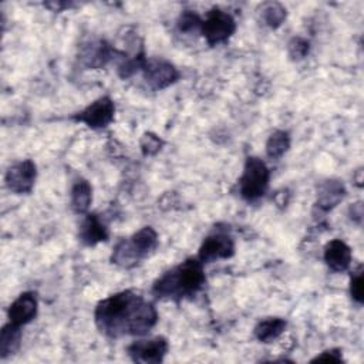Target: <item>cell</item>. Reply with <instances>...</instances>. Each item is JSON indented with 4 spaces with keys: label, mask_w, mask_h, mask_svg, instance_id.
<instances>
[{
    "label": "cell",
    "mask_w": 364,
    "mask_h": 364,
    "mask_svg": "<svg viewBox=\"0 0 364 364\" xmlns=\"http://www.w3.org/2000/svg\"><path fill=\"white\" fill-rule=\"evenodd\" d=\"M324 262L333 272H344L351 264V249L340 240L333 239L324 247Z\"/></svg>",
    "instance_id": "cell-11"
},
{
    "label": "cell",
    "mask_w": 364,
    "mask_h": 364,
    "mask_svg": "<svg viewBox=\"0 0 364 364\" xmlns=\"http://www.w3.org/2000/svg\"><path fill=\"white\" fill-rule=\"evenodd\" d=\"M236 30V21L228 11L213 7L202 20L200 34L209 46H216L228 41Z\"/></svg>",
    "instance_id": "cell-4"
},
{
    "label": "cell",
    "mask_w": 364,
    "mask_h": 364,
    "mask_svg": "<svg viewBox=\"0 0 364 364\" xmlns=\"http://www.w3.org/2000/svg\"><path fill=\"white\" fill-rule=\"evenodd\" d=\"M286 18V9L280 3H264L262 7V20L266 26L277 28Z\"/></svg>",
    "instance_id": "cell-21"
},
{
    "label": "cell",
    "mask_w": 364,
    "mask_h": 364,
    "mask_svg": "<svg viewBox=\"0 0 364 364\" xmlns=\"http://www.w3.org/2000/svg\"><path fill=\"white\" fill-rule=\"evenodd\" d=\"M115 114V105L109 97H101L75 114L73 118L77 122H82L90 128L98 129L107 127Z\"/></svg>",
    "instance_id": "cell-7"
},
{
    "label": "cell",
    "mask_w": 364,
    "mask_h": 364,
    "mask_svg": "<svg viewBox=\"0 0 364 364\" xmlns=\"http://www.w3.org/2000/svg\"><path fill=\"white\" fill-rule=\"evenodd\" d=\"M21 341V330L18 326H14L13 323H7L3 326L0 333V357L7 358L9 355L14 354Z\"/></svg>",
    "instance_id": "cell-17"
},
{
    "label": "cell",
    "mask_w": 364,
    "mask_h": 364,
    "mask_svg": "<svg viewBox=\"0 0 364 364\" xmlns=\"http://www.w3.org/2000/svg\"><path fill=\"white\" fill-rule=\"evenodd\" d=\"M235 253V243L232 236L223 232H215L209 235L200 245L198 259L205 264L218 259L232 257Z\"/></svg>",
    "instance_id": "cell-9"
},
{
    "label": "cell",
    "mask_w": 364,
    "mask_h": 364,
    "mask_svg": "<svg viewBox=\"0 0 364 364\" xmlns=\"http://www.w3.org/2000/svg\"><path fill=\"white\" fill-rule=\"evenodd\" d=\"M115 53V51H114ZM112 48L102 40H92L81 47V60L90 68H102L112 58Z\"/></svg>",
    "instance_id": "cell-12"
},
{
    "label": "cell",
    "mask_w": 364,
    "mask_h": 364,
    "mask_svg": "<svg viewBox=\"0 0 364 364\" xmlns=\"http://www.w3.org/2000/svg\"><path fill=\"white\" fill-rule=\"evenodd\" d=\"M316 361H333V363H340V361H343V355H341V351H340V350H337V348H330V350L323 351L320 355H317L316 358L311 360V363H316Z\"/></svg>",
    "instance_id": "cell-26"
},
{
    "label": "cell",
    "mask_w": 364,
    "mask_h": 364,
    "mask_svg": "<svg viewBox=\"0 0 364 364\" xmlns=\"http://www.w3.org/2000/svg\"><path fill=\"white\" fill-rule=\"evenodd\" d=\"M71 208L77 213H85L92 200V188L85 179L77 181L71 188Z\"/></svg>",
    "instance_id": "cell-18"
},
{
    "label": "cell",
    "mask_w": 364,
    "mask_h": 364,
    "mask_svg": "<svg viewBox=\"0 0 364 364\" xmlns=\"http://www.w3.org/2000/svg\"><path fill=\"white\" fill-rule=\"evenodd\" d=\"M142 255L138 252L135 245L132 243L131 237L129 239H121L112 249L111 253V262L115 263L119 267L124 269H131L136 266L141 262Z\"/></svg>",
    "instance_id": "cell-15"
},
{
    "label": "cell",
    "mask_w": 364,
    "mask_h": 364,
    "mask_svg": "<svg viewBox=\"0 0 364 364\" xmlns=\"http://www.w3.org/2000/svg\"><path fill=\"white\" fill-rule=\"evenodd\" d=\"M200 27L202 18L191 10H185L178 18V30L181 33H200Z\"/></svg>",
    "instance_id": "cell-22"
},
{
    "label": "cell",
    "mask_w": 364,
    "mask_h": 364,
    "mask_svg": "<svg viewBox=\"0 0 364 364\" xmlns=\"http://www.w3.org/2000/svg\"><path fill=\"white\" fill-rule=\"evenodd\" d=\"M203 263L198 257H189L176 267L164 273L152 286L158 299L181 300L196 294L205 284Z\"/></svg>",
    "instance_id": "cell-2"
},
{
    "label": "cell",
    "mask_w": 364,
    "mask_h": 364,
    "mask_svg": "<svg viewBox=\"0 0 364 364\" xmlns=\"http://www.w3.org/2000/svg\"><path fill=\"white\" fill-rule=\"evenodd\" d=\"M141 70L145 81L154 90H164L179 78V71L176 67L162 58H145Z\"/></svg>",
    "instance_id": "cell-6"
},
{
    "label": "cell",
    "mask_w": 364,
    "mask_h": 364,
    "mask_svg": "<svg viewBox=\"0 0 364 364\" xmlns=\"http://www.w3.org/2000/svg\"><path fill=\"white\" fill-rule=\"evenodd\" d=\"M131 240L138 249V252L142 255V257L148 256L158 246V235L151 226H145L139 229L136 233L131 236Z\"/></svg>",
    "instance_id": "cell-19"
},
{
    "label": "cell",
    "mask_w": 364,
    "mask_h": 364,
    "mask_svg": "<svg viewBox=\"0 0 364 364\" xmlns=\"http://www.w3.org/2000/svg\"><path fill=\"white\" fill-rule=\"evenodd\" d=\"M350 294L353 297V300H355L357 303H363L364 300V287H363V272L358 270L355 272V274L351 277L350 280Z\"/></svg>",
    "instance_id": "cell-25"
},
{
    "label": "cell",
    "mask_w": 364,
    "mask_h": 364,
    "mask_svg": "<svg viewBox=\"0 0 364 364\" xmlns=\"http://www.w3.org/2000/svg\"><path fill=\"white\" fill-rule=\"evenodd\" d=\"M101 333L108 337L145 336L158 321L152 303L132 290H124L101 300L94 311Z\"/></svg>",
    "instance_id": "cell-1"
},
{
    "label": "cell",
    "mask_w": 364,
    "mask_h": 364,
    "mask_svg": "<svg viewBox=\"0 0 364 364\" xmlns=\"http://www.w3.org/2000/svg\"><path fill=\"white\" fill-rule=\"evenodd\" d=\"M290 148V135L286 131H274L266 141V154L272 159L280 158Z\"/></svg>",
    "instance_id": "cell-20"
},
{
    "label": "cell",
    "mask_w": 364,
    "mask_h": 364,
    "mask_svg": "<svg viewBox=\"0 0 364 364\" xmlns=\"http://www.w3.org/2000/svg\"><path fill=\"white\" fill-rule=\"evenodd\" d=\"M37 307H38V301H37L36 293L24 291L10 304L7 311L9 321L18 327L24 326L36 317Z\"/></svg>",
    "instance_id": "cell-10"
},
{
    "label": "cell",
    "mask_w": 364,
    "mask_h": 364,
    "mask_svg": "<svg viewBox=\"0 0 364 364\" xmlns=\"http://www.w3.org/2000/svg\"><path fill=\"white\" fill-rule=\"evenodd\" d=\"M162 145H164V141L152 132H145L144 136L141 138V149H142L144 155L158 154L161 151Z\"/></svg>",
    "instance_id": "cell-24"
},
{
    "label": "cell",
    "mask_w": 364,
    "mask_h": 364,
    "mask_svg": "<svg viewBox=\"0 0 364 364\" xmlns=\"http://www.w3.org/2000/svg\"><path fill=\"white\" fill-rule=\"evenodd\" d=\"M80 240L87 246H95L100 242H105L108 239L107 226L98 218V215L91 213L87 215L82 220L78 232Z\"/></svg>",
    "instance_id": "cell-13"
},
{
    "label": "cell",
    "mask_w": 364,
    "mask_h": 364,
    "mask_svg": "<svg viewBox=\"0 0 364 364\" xmlns=\"http://www.w3.org/2000/svg\"><path fill=\"white\" fill-rule=\"evenodd\" d=\"M168 341L162 336L148 340H138L128 346L127 351L132 361L142 364H158L168 353Z\"/></svg>",
    "instance_id": "cell-5"
},
{
    "label": "cell",
    "mask_w": 364,
    "mask_h": 364,
    "mask_svg": "<svg viewBox=\"0 0 364 364\" xmlns=\"http://www.w3.org/2000/svg\"><path fill=\"white\" fill-rule=\"evenodd\" d=\"M37 176L36 164L31 159L20 161L11 165L4 176L7 188L14 193H28L31 192Z\"/></svg>",
    "instance_id": "cell-8"
},
{
    "label": "cell",
    "mask_w": 364,
    "mask_h": 364,
    "mask_svg": "<svg viewBox=\"0 0 364 364\" xmlns=\"http://www.w3.org/2000/svg\"><path fill=\"white\" fill-rule=\"evenodd\" d=\"M269 181L270 171L267 165L257 156H249L239 178L240 196L249 202L260 199L269 188Z\"/></svg>",
    "instance_id": "cell-3"
},
{
    "label": "cell",
    "mask_w": 364,
    "mask_h": 364,
    "mask_svg": "<svg viewBox=\"0 0 364 364\" xmlns=\"http://www.w3.org/2000/svg\"><path fill=\"white\" fill-rule=\"evenodd\" d=\"M309 41L301 37H293L287 44V51L291 60H301L309 54Z\"/></svg>",
    "instance_id": "cell-23"
},
{
    "label": "cell",
    "mask_w": 364,
    "mask_h": 364,
    "mask_svg": "<svg viewBox=\"0 0 364 364\" xmlns=\"http://www.w3.org/2000/svg\"><path fill=\"white\" fill-rule=\"evenodd\" d=\"M286 326H287V323L284 318L269 317V318L259 321L255 326L253 334L260 343H272L273 340L279 338L283 334Z\"/></svg>",
    "instance_id": "cell-16"
},
{
    "label": "cell",
    "mask_w": 364,
    "mask_h": 364,
    "mask_svg": "<svg viewBox=\"0 0 364 364\" xmlns=\"http://www.w3.org/2000/svg\"><path fill=\"white\" fill-rule=\"evenodd\" d=\"M346 195V188L340 181L328 179L320 183L317 189V202L316 205L323 210H330L336 205H338L340 200H343Z\"/></svg>",
    "instance_id": "cell-14"
}]
</instances>
